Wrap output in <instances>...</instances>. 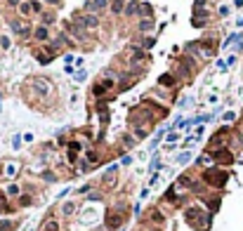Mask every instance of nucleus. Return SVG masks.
Here are the masks:
<instances>
[{
    "label": "nucleus",
    "mask_w": 243,
    "mask_h": 231,
    "mask_svg": "<svg viewBox=\"0 0 243 231\" xmlns=\"http://www.w3.org/2000/svg\"><path fill=\"white\" fill-rule=\"evenodd\" d=\"M36 38H40V40H45V38H47V31H45V28H38V31H36Z\"/></svg>",
    "instance_id": "nucleus-4"
},
{
    "label": "nucleus",
    "mask_w": 243,
    "mask_h": 231,
    "mask_svg": "<svg viewBox=\"0 0 243 231\" xmlns=\"http://www.w3.org/2000/svg\"><path fill=\"white\" fill-rule=\"evenodd\" d=\"M206 179H208V182H212L215 186H222V184L227 182V172H217V170H212V172H208V175H206Z\"/></svg>",
    "instance_id": "nucleus-1"
},
{
    "label": "nucleus",
    "mask_w": 243,
    "mask_h": 231,
    "mask_svg": "<svg viewBox=\"0 0 243 231\" xmlns=\"http://www.w3.org/2000/svg\"><path fill=\"white\" fill-rule=\"evenodd\" d=\"M151 28V22H142V31H149Z\"/></svg>",
    "instance_id": "nucleus-5"
},
{
    "label": "nucleus",
    "mask_w": 243,
    "mask_h": 231,
    "mask_svg": "<svg viewBox=\"0 0 243 231\" xmlns=\"http://www.w3.org/2000/svg\"><path fill=\"white\" fill-rule=\"evenodd\" d=\"M78 22H83L87 28H97V19L95 17H78Z\"/></svg>",
    "instance_id": "nucleus-2"
},
{
    "label": "nucleus",
    "mask_w": 243,
    "mask_h": 231,
    "mask_svg": "<svg viewBox=\"0 0 243 231\" xmlns=\"http://www.w3.org/2000/svg\"><path fill=\"white\" fill-rule=\"evenodd\" d=\"M217 158H220L222 163H231V153H229V151H220V153H217Z\"/></svg>",
    "instance_id": "nucleus-3"
},
{
    "label": "nucleus",
    "mask_w": 243,
    "mask_h": 231,
    "mask_svg": "<svg viewBox=\"0 0 243 231\" xmlns=\"http://www.w3.org/2000/svg\"><path fill=\"white\" fill-rule=\"evenodd\" d=\"M10 2H12V5H14V2H19V0H10Z\"/></svg>",
    "instance_id": "nucleus-6"
}]
</instances>
